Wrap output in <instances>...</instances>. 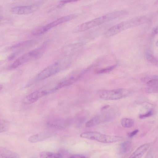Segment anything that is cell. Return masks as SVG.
Masks as SVG:
<instances>
[{
	"label": "cell",
	"instance_id": "1",
	"mask_svg": "<svg viewBox=\"0 0 158 158\" xmlns=\"http://www.w3.org/2000/svg\"><path fill=\"white\" fill-rule=\"evenodd\" d=\"M73 61L71 57L60 59L48 66L37 75L36 80L40 81L48 78L69 67Z\"/></svg>",
	"mask_w": 158,
	"mask_h": 158
},
{
	"label": "cell",
	"instance_id": "2",
	"mask_svg": "<svg viewBox=\"0 0 158 158\" xmlns=\"http://www.w3.org/2000/svg\"><path fill=\"white\" fill-rule=\"evenodd\" d=\"M120 16V13L118 11L110 12L79 25L74 28L73 32L75 33L83 32L119 18Z\"/></svg>",
	"mask_w": 158,
	"mask_h": 158
},
{
	"label": "cell",
	"instance_id": "3",
	"mask_svg": "<svg viewBox=\"0 0 158 158\" xmlns=\"http://www.w3.org/2000/svg\"><path fill=\"white\" fill-rule=\"evenodd\" d=\"M146 16L135 17L115 24L108 29L105 35L108 37L115 35L122 31L142 24L148 20Z\"/></svg>",
	"mask_w": 158,
	"mask_h": 158
},
{
	"label": "cell",
	"instance_id": "4",
	"mask_svg": "<svg viewBox=\"0 0 158 158\" xmlns=\"http://www.w3.org/2000/svg\"><path fill=\"white\" fill-rule=\"evenodd\" d=\"M131 91L127 89L120 88L112 90H100L98 92L99 97L106 100L120 99L128 97Z\"/></svg>",
	"mask_w": 158,
	"mask_h": 158
},
{
	"label": "cell",
	"instance_id": "5",
	"mask_svg": "<svg viewBox=\"0 0 158 158\" xmlns=\"http://www.w3.org/2000/svg\"><path fill=\"white\" fill-rule=\"evenodd\" d=\"M57 90L56 85H45L26 96L23 99V103L26 104H31L44 96L51 94Z\"/></svg>",
	"mask_w": 158,
	"mask_h": 158
},
{
	"label": "cell",
	"instance_id": "6",
	"mask_svg": "<svg viewBox=\"0 0 158 158\" xmlns=\"http://www.w3.org/2000/svg\"><path fill=\"white\" fill-rule=\"evenodd\" d=\"M81 137L96 140L103 143H112L123 140L121 137L107 135L96 131H88L82 133Z\"/></svg>",
	"mask_w": 158,
	"mask_h": 158
},
{
	"label": "cell",
	"instance_id": "7",
	"mask_svg": "<svg viewBox=\"0 0 158 158\" xmlns=\"http://www.w3.org/2000/svg\"><path fill=\"white\" fill-rule=\"evenodd\" d=\"M75 16V15L72 14L60 17L44 26L34 30L32 32V34L35 35L42 34L59 24L72 19Z\"/></svg>",
	"mask_w": 158,
	"mask_h": 158
},
{
	"label": "cell",
	"instance_id": "8",
	"mask_svg": "<svg viewBox=\"0 0 158 158\" xmlns=\"http://www.w3.org/2000/svg\"><path fill=\"white\" fill-rule=\"evenodd\" d=\"M38 5L33 4L14 7L11 10V12L16 15H25L33 13L39 8Z\"/></svg>",
	"mask_w": 158,
	"mask_h": 158
},
{
	"label": "cell",
	"instance_id": "9",
	"mask_svg": "<svg viewBox=\"0 0 158 158\" xmlns=\"http://www.w3.org/2000/svg\"><path fill=\"white\" fill-rule=\"evenodd\" d=\"M71 121L69 119L54 118L51 119L47 122L48 125L51 127L56 128H64L70 124Z\"/></svg>",
	"mask_w": 158,
	"mask_h": 158
},
{
	"label": "cell",
	"instance_id": "10",
	"mask_svg": "<svg viewBox=\"0 0 158 158\" xmlns=\"http://www.w3.org/2000/svg\"><path fill=\"white\" fill-rule=\"evenodd\" d=\"M52 135V134L49 131L42 132L31 136L28 140L31 143H36L44 141Z\"/></svg>",
	"mask_w": 158,
	"mask_h": 158
},
{
	"label": "cell",
	"instance_id": "11",
	"mask_svg": "<svg viewBox=\"0 0 158 158\" xmlns=\"http://www.w3.org/2000/svg\"><path fill=\"white\" fill-rule=\"evenodd\" d=\"M33 60V57L29 52L15 60L10 66V69L16 68L25 63Z\"/></svg>",
	"mask_w": 158,
	"mask_h": 158
},
{
	"label": "cell",
	"instance_id": "12",
	"mask_svg": "<svg viewBox=\"0 0 158 158\" xmlns=\"http://www.w3.org/2000/svg\"><path fill=\"white\" fill-rule=\"evenodd\" d=\"M148 143L143 144L138 148L128 158H141L149 147Z\"/></svg>",
	"mask_w": 158,
	"mask_h": 158
},
{
	"label": "cell",
	"instance_id": "13",
	"mask_svg": "<svg viewBox=\"0 0 158 158\" xmlns=\"http://www.w3.org/2000/svg\"><path fill=\"white\" fill-rule=\"evenodd\" d=\"M0 158H19V156L15 152L0 146Z\"/></svg>",
	"mask_w": 158,
	"mask_h": 158
},
{
	"label": "cell",
	"instance_id": "14",
	"mask_svg": "<svg viewBox=\"0 0 158 158\" xmlns=\"http://www.w3.org/2000/svg\"><path fill=\"white\" fill-rule=\"evenodd\" d=\"M36 41L33 40H30L22 42L16 44L10 47V49L21 48L24 49L33 46L36 44Z\"/></svg>",
	"mask_w": 158,
	"mask_h": 158
},
{
	"label": "cell",
	"instance_id": "15",
	"mask_svg": "<svg viewBox=\"0 0 158 158\" xmlns=\"http://www.w3.org/2000/svg\"><path fill=\"white\" fill-rule=\"evenodd\" d=\"M148 87L147 91L148 93H156L158 91L157 79H153L149 80L147 82Z\"/></svg>",
	"mask_w": 158,
	"mask_h": 158
},
{
	"label": "cell",
	"instance_id": "16",
	"mask_svg": "<svg viewBox=\"0 0 158 158\" xmlns=\"http://www.w3.org/2000/svg\"><path fill=\"white\" fill-rule=\"evenodd\" d=\"M104 120L101 117L97 116L87 122L85 124V126L87 127H91L103 122Z\"/></svg>",
	"mask_w": 158,
	"mask_h": 158
},
{
	"label": "cell",
	"instance_id": "17",
	"mask_svg": "<svg viewBox=\"0 0 158 158\" xmlns=\"http://www.w3.org/2000/svg\"><path fill=\"white\" fill-rule=\"evenodd\" d=\"M132 143L130 141H126L122 143L119 147V152L124 154L129 152L132 147Z\"/></svg>",
	"mask_w": 158,
	"mask_h": 158
},
{
	"label": "cell",
	"instance_id": "18",
	"mask_svg": "<svg viewBox=\"0 0 158 158\" xmlns=\"http://www.w3.org/2000/svg\"><path fill=\"white\" fill-rule=\"evenodd\" d=\"M40 158H63L60 154L49 152H43L40 153Z\"/></svg>",
	"mask_w": 158,
	"mask_h": 158
},
{
	"label": "cell",
	"instance_id": "19",
	"mask_svg": "<svg viewBox=\"0 0 158 158\" xmlns=\"http://www.w3.org/2000/svg\"><path fill=\"white\" fill-rule=\"evenodd\" d=\"M122 126L125 128H130L134 125V122L131 119L127 118H123L121 121Z\"/></svg>",
	"mask_w": 158,
	"mask_h": 158
},
{
	"label": "cell",
	"instance_id": "20",
	"mask_svg": "<svg viewBox=\"0 0 158 158\" xmlns=\"http://www.w3.org/2000/svg\"><path fill=\"white\" fill-rule=\"evenodd\" d=\"M9 126V124L7 121L0 119V133L7 131Z\"/></svg>",
	"mask_w": 158,
	"mask_h": 158
},
{
	"label": "cell",
	"instance_id": "21",
	"mask_svg": "<svg viewBox=\"0 0 158 158\" xmlns=\"http://www.w3.org/2000/svg\"><path fill=\"white\" fill-rule=\"evenodd\" d=\"M116 66V65H114L108 67L103 69L98 70L96 71V73L97 74H102L108 73L114 69Z\"/></svg>",
	"mask_w": 158,
	"mask_h": 158
},
{
	"label": "cell",
	"instance_id": "22",
	"mask_svg": "<svg viewBox=\"0 0 158 158\" xmlns=\"http://www.w3.org/2000/svg\"><path fill=\"white\" fill-rule=\"evenodd\" d=\"M146 59L149 62L155 65H157V60L155 57L150 53H147L146 55Z\"/></svg>",
	"mask_w": 158,
	"mask_h": 158
},
{
	"label": "cell",
	"instance_id": "23",
	"mask_svg": "<svg viewBox=\"0 0 158 158\" xmlns=\"http://www.w3.org/2000/svg\"><path fill=\"white\" fill-rule=\"evenodd\" d=\"M23 49H20L13 52L8 56V60L9 61L13 60L19 53L21 52Z\"/></svg>",
	"mask_w": 158,
	"mask_h": 158
},
{
	"label": "cell",
	"instance_id": "24",
	"mask_svg": "<svg viewBox=\"0 0 158 158\" xmlns=\"http://www.w3.org/2000/svg\"><path fill=\"white\" fill-rule=\"evenodd\" d=\"M152 114L153 111L152 110H151L146 114L140 115L139 116V118L140 119H143L151 116Z\"/></svg>",
	"mask_w": 158,
	"mask_h": 158
},
{
	"label": "cell",
	"instance_id": "25",
	"mask_svg": "<svg viewBox=\"0 0 158 158\" xmlns=\"http://www.w3.org/2000/svg\"><path fill=\"white\" fill-rule=\"evenodd\" d=\"M139 132V130L138 129H136L135 130L132 131V132L129 133L128 134V136L130 137L131 138L135 136Z\"/></svg>",
	"mask_w": 158,
	"mask_h": 158
},
{
	"label": "cell",
	"instance_id": "26",
	"mask_svg": "<svg viewBox=\"0 0 158 158\" xmlns=\"http://www.w3.org/2000/svg\"><path fill=\"white\" fill-rule=\"evenodd\" d=\"M69 158H86V157L83 155L77 154L72 155Z\"/></svg>",
	"mask_w": 158,
	"mask_h": 158
},
{
	"label": "cell",
	"instance_id": "27",
	"mask_svg": "<svg viewBox=\"0 0 158 158\" xmlns=\"http://www.w3.org/2000/svg\"><path fill=\"white\" fill-rule=\"evenodd\" d=\"M76 1V0H63L60 1V2L61 5L64 4L65 3L71 2H74Z\"/></svg>",
	"mask_w": 158,
	"mask_h": 158
},
{
	"label": "cell",
	"instance_id": "28",
	"mask_svg": "<svg viewBox=\"0 0 158 158\" xmlns=\"http://www.w3.org/2000/svg\"><path fill=\"white\" fill-rule=\"evenodd\" d=\"M146 158H153V156L151 152H149L148 153Z\"/></svg>",
	"mask_w": 158,
	"mask_h": 158
},
{
	"label": "cell",
	"instance_id": "29",
	"mask_svg": "<svg viewBox=\"0 0 158 158\" xmlns=\"http://www.w3.org/2000/svg\"><path fill=\"white\" fill-rule=\"evenodd\" d=\"M109 107V106L108 105H106V106H103V107H102V109L103 110L106 109L108 108Z\"/></svg>",
	"mask_w": 158,
	"mask_h": 158
},
{
	"label": "cell",
	"instance_id": "30",
	"mask_svg": "<svg viewBox=\"0 0 158 158\" xmlns=\"http://www.w3.org/2000/svg\"><path fill=\"white\" fill-rule=\"evenodd\" d=\"M3 85H2L0 84V91L3 88Z\"/></svg>",
	"mask_w": 158,
	"mask_h": 158
},
{
	"label": "cell",
	"instance_id": "31",
	"mask_svg": "<svg viewBox=\"0 0 158 158\" xmlns=\"http://www.w3.org/2000/svg\"></svg>",
	"mask_w": 158,
	"mask_h": 158
}]
</instances>
